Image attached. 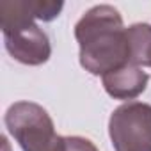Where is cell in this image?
<instances>
[{
  "instance_id": "1",
  "label": "cell",
  "mask_w": 151,
  "mask_h": 151,
  "mask_svg": "<svg viewBox=\"0 0 151 151\" xmlns=\"http://www.w3.org/2000/svg\"><path fill=\"white\" fill-rule=\"evenodd\" d=\"M80 64L91 75H107L130 64L126 29L119 11L101 4L89 9L75 25Z\"/></svg>"
},
{
  "instance_id": "2",
  "label": "cell",
  "mask_w": 151,
  "mask_h": 151,
  "mask_svg": "<svg viewBox=\"0 0 151 151\" xmlns=\"http://www.w3.org/2000/svg\"><path fill=\"white\" fill-rule=\"evenodd\" d=\"M62 6V2L53 0H2L0 25L9 55L27 66L45 64L50 59L52 48L48 36L36 20L52 22L59 16Z\"/></svg>"
},
{
  "instance_id": "3",
  "label": "cell",
  "mask_w": 151,
  "mask_h": 151,
  "mask_svg": "<svg viewBox=\"0 0 151 151\" xmlns=\"http://www.w3.org/2000/svg\"><path fill=\"white\" fill-rule=\"evenodd\" d=\"M6 126L23 151H66L50 114L37 103L16 101L6 112Z\"/></svg>"
},
{
  "instance_id": "4",
  "label": "cell",
  "mask_w": 151,
  "mask_h": 151,
  "mask_svg": "<svg viewBox=\"0 0 151 151\" xmlns=\"http://www.w3.org/2000/svg\"><path fill=\"white\" fill-rule=\"evenodd\" d=\"M116 151H151V105L128 101L117 107L109 121Z\"/></svg>"
},
{
  "instance_id": "5",
  "label": "cell",
  "mask_w": 151,
  "mask_h": 151,
  "mask_svg": "<svg viewBox=\"0 0 151 151\" xmlns=\"http://www.w3.org/2000/svg\"><path fill=\"white\" fill-rule=\"evenodd\" d=\"M101 78L109 96L116 100H133L140 93H144L149 82V75L137 66L126 64L116 71L103 75Z\"/></svg>"
},
{
  "instance_id": "6",
  "label": "cell",
  "mask_w": 151,
  "mask_h": 151,
  "mask_svg": "<svg viewBox=\"0 0 151 151\" xmlns=\"http://www.w3.org/2000/svg\"><path fill=\"white\" fill-rule=\"evenodd\" d=\"M130 46V64L137 68H151V25L135 23L126 29Z\"/></svg>"
},
{
  "instance_id": "7",
  "label": "cell",
  "mask_w": 151,
  "mask_h": 151,
  "mask_svg": "<svg viewBox=\"0 0 151 151\" xmlns=\"http://www.w3.org/2000/svg\"><path fill=\"white\" fill-rule=\"evenodd\" d=\"M66 151H98L96 146L84 137H64Z\"/></svg>"
}]
</instances>
